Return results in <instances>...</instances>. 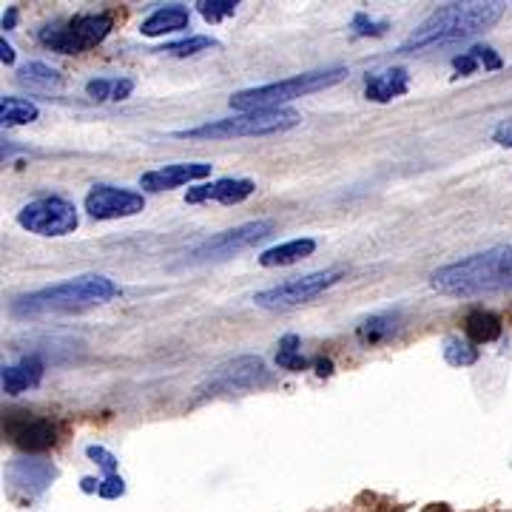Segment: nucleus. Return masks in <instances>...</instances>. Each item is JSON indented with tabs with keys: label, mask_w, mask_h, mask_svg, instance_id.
Returning <instances> with one entry per match:
<instances>
[{
	"label": "nucleus",
	"mask_w": 512,
	"mask_h": 512,
	"mask_svg": "<svg viewBox=\"0 0 512 512\" xmlns=\"http://www.w3.org/2000/svg\"><path fill=\"white\" fill-rule=\"evenodd\" d=\"M504 15L501 3H447L421 23L399 46V55H416L436 46H450L458 40L487 32Z\"/></svg>",
	"instance_id": "nucleus-1"
},
{
	"label": "nucleus",
	"mask_w": 512,
	"mask_h": 512,
	"mask_svg": "<svg viewBox=\"0 0 512 512\" xmlns=\"http://www.w3.org/2000/svg\"><path fill=\"white\" fill-rule=\"evenodd\" d=\"M433 291L444 296H478V293L510 291L512 288V245L473 254L461 262L444 265L430 276Z\"/></svg>",
	"instance_id": "nucleus-2"
},
{
	"label": "nucleus",
	"mask_w": 512,
	"mask_h": 512,
	"mask_svg": "<svg viewBox=\"0 0 512 512\" xmlns=\"http://www.w3.org/2000/svg\"><path fill=\"white\" fill-rule=\"evenodd\" d=\"M114 296H120V288L111 282L109 276H74V279H66V282H57V285H49V288H40L35 293L18 296L12 302V313L15 316L77 313L86 311V308L106 305Z\"/></svg>",
	"instance_id": "nucleus-3"
},
{
	"label": "nucleus",
	"mask_w": 512,
	"mask_h": 512,
	"mask_svg": "<svg viewBox=\"0 0 512 512\" xmlns=\"http://www.w3.org/2000/svg\"><path fill=\"white\" fill-rule=\"evenodd\" d=\"M348 69L336 66V69H319V72H305L288 77V80H276V83H265V86H254L231 97V109L237 111H271L285 109V103L299 100L305 94L325 92L330 86H336L339 80H345Z\"/></svg>",
	"instance_id": "nucleus-4"
},
{
	"label": "nucleus",
	"mask_w": 512,
	"mask_h": 512,
	"mask_svg": "<svg viewBox=\"0 0 512 512\" xmlns=\"http://www.w3.org/2000/svg\"><path fill=\"white\" fill-rule=\"evenodd\" d=\"M302 117L293 109H271V111H239L234 117L214 120L197 128H183L177 137L183 140H237V137H268L282 134L288 128L299 126Z\"/></svg>",
	"instance_id": "nucleus-5"
},
{
	"label": "nucleus",
	"mask_w": 512,
	"mask_h": 512,
	"mask_svg": "<svg viewBox=\"0 0 512 512\" xmlns=\"http://www.w3.org/2000/svg\"><path fill=\"white\" fill-rule=\"evenodd\" d=\"M111 32V15H80V18L66 20L60 26H46L40 32V43L55 49L60 55H83L103 43Z\"/></svg>",
	"instance_id": "nucleus-6"
},
{
	"label": "nucleus",
	"mask_w": 512,
	"mask_h": 512,
	"mask_svg": "<svg viewBox=\"0 0 512 512\" xmlns=\"http://www.w3.org/2000/svg\"><path fill=\"white\" fill-rule=\"evenodd\" d=\"M345 279V271L336 268V271H316V274L305 276H293L288 282L276 285V288H268V291H259L254 296L256 308H265V311H291V308H299L305 302L316 299L319 293H325L328 288H333L336 282Z\"/></svg>",
	"instance_id": "nucleus-7"
},
{
	"label": "nucleus",
	"mask_w": 512,
	"mask_h": 512,
	"mask_svg": "<svg viewBox=\"0 0 512 512\" xmlns=\"http://www.w3.org/2000/svg\"><path fill=\"white\" fill-rule=\"evenodd\" d=\"M18 225L37 237H66L80 225L77 208L63 197H40L20 208Z\"/></svg>",
	"instance_id": "nucleus-8"
},
{
	"label": "nucleus",
	"mask_w": 512,
	"mask_h": 512,
	"mask_svg": "<svg viewBox=\"0 0 512 512\" xmlns=\"http://www.w3.org/2000/svg\"><path fill=\"white\" fill-rule=\"evenodd\" d=\"M274 234V222L271 220H256L245 222V225H237L231 231H222L217 237L205 239L200 242L191 254H188V262H211V259H228V256L239 254L245 248H251L256 242L268 239Z\"/></svg>",
	"instance_id": "nucleus-9"
},
{
	"label": "nucleus",
	"mask_w": 512,
	"mask_h": 512,
	"mask_svg": "<svg viewBox=\"0 0 512 512\" xmlns=\"http://www.w3.org/2000/svg\"><path fill=\"white\" fill-rule=\"evenodd\" d=\"M271 382V373L262 359L242 356L228 365L217 367V373L208 379V387H200L202 396H217V393H231V390H254Z\"/></svg>",
	"instance_id": "nucleus-10"
},
{
	"label": "nucleus",
	"mask_w": 512,
	"mask_h": 512,
	"mask_svg": "<svg viewBox=\"0 0 512 512\" xmlns=\"http://www.w3.org/2000/svg\"><path fill=\"white\" fill-rule=\"evenodd\" d=\"M143 208H146L143 194L117 188V185H94L86 194V211L94 220H123V217L140 214Z\"/></svg>",
	"instance_id": "nucleus-11"
},
{
	"label": "nucleus",
	"mask_w": 512,
	"mask_h": 512,
	"mask_svg": "<svg viewBox=\"0 0 512 512\" xmlns=\"http://www.w3.org/2000/svg\"><path fill=\"white\" fill-rule=\"evenodd\" d=\"M211 163H174V165H163V168H154V171H146L140 177V185L146 191H171V188H180V185L194 183V180H205L211 174Z\"/></svg>",
	"instance_id": "nucleus-12"
},
{
	"label": "nucleus",
	"mask_w": 512,
	"mask_h": 512,
	"mask_svg": "<svg viewBox=\"0 0 512 512\" xmlns=\"http://www.w3.org/2000/svg\"><path fill=\"white\" fill-rule=\"evenodd\" d=\"M256 191V185L251 180H217V183L197 185L185 194V202L197 205V202H222V205H237V202L248 200Z\"/></svg>",
	"instance_id": "nucleus-13"
},
{
	"label": "nucleus",
	"mask_w": 512,
	"mask_h": 512,
	"mask_svg": "<svg viewBox=\"0 0 512 512\" xmlns=\"http://www.w3.org/2000/svg\"><path fill=\"white\" fill-rule=\"evenodd\" d=\"M12 441L26 453H43L57 444V427L49 419H26L12 430Z\"/></svg>",
	"instance_id": "nucleus-14"
},
{
	"label": "nucleus",
	"mask_w": 512,
	"mask_h": 512,
	"mask_svg": "<svg viewBox=\"0 0 512 512\" xmlns=\"http://www.w3.org/2000/svg\"><path fill=\"white\" fill-rule=\"evenodd\" d=\"M410 89V74L404 69H387V72L367 77L365 97L373 103H390L396 97H402Z\"/></svg>",
	"instance_id": "nucleus-15"
},
{
	"label": "nucleus",
	"mask_w": 512,
	"mask_h": 512,
	"mask_svg": "<svg viewBox=\"0 0 512 512\" xmlns=\"http://www.w3.org/2000/svg\"><path fill=\"white\" fill-rule=\"evenodd\" d=\"M40 379H43V362L35 359V356L23 359L18 365L3 367V390L9 396H18V393L29 390V387H37Z\"/></svg>",
	"instance_id": "nucleus-16"
},
{
	"label": "nucleus",
	"mask_w": 512,
	"mask_h": 512,
	"mask_svg": "<svg viewBox=\"0 0 512 512\" xmlns=\"http://www.w3.org/2000/svg\"><path fill=\"white\" fill-rule=\"evenodd\" d=\"M188 9L185 6H165V9H157V12H151L146 20H143V26H140V32L146 37H160L168 35V32H180L188 26Z\"/></svg>",
	"instance_id": "nucleus-17"
},
{
	"label": "nucleus",
	"mask_w": 512,
	"mask_h": 512,
	"mask_svg": "<svg viewBox=\"0 0 512 512\" xmlns=\"http://www.w3.org/2000/svg\"><path fill=\"white\" fill-rule=\"evenodd\" d=\"M316 251V242L313 239H291V242H282L276 248H268L259 254V265L262 268H279V265H293L305 256H311Z\"/></svg>",
	"instance_id": "nucleus-18"
},
{
	"label": "nucleus",
	"mask_w": 512,
	"mask_h": 512,
	"mask_svg": "<svg viewBox=\"0 0 512 512\" xmlns=\"http://www.w3.org/2000/svg\"><path fill=\"white\" fill-rule=\"evenodd\" d=\"M396 333H399V319L390 316V313H379V316L365 319V322L356 328V339H359L365 348H376V345H384L387 339H393Z\"/></svg>",
	"instance_id": "nucleus-19"
},
{
	"label": "nucleus",
	"mask_w": 512,
	"mask_h": 512,
	"mask_svg": "<svg viewBox=\"0 0 512 512\" xmlns=\"http://www.w3.org/2000/svg\"><path fill=\"white\" fill-rule=\"evenodd\" d=\"M504 66V60L495 55V49L490 46H473L470 52H464V55H458L453 60V69H456L461 77H470V74H476L478 69H484V72H495V69H501Z\"/></svg>",
	"instance_id": "nucleus-20"
},
{
	"label": "nucleus",
	"mask_w": 512,
	"mask_h": 512,
	"mask_svg": "<svg viewBox=\"0 0 512 512\" xmlns=\"http://www.w3.org/2000/svg\"><path fill=\"white\" fill-rule=\"evenodd\" d=\"M464 328H467V336L473 345H487L501 336V319L490 311H473L467 316Z\"/></svg>",
	"instance_id": "nucleus-21"
},
{
	"label": "nucleus",
	"mask_w": 512,
	"mask_h": 512,
	"mask_svg": "<svg viewBox=\"0 0 512 512\" xmlns=\"http://www.w3.org/2000/svg\"><path fill=\"white\" fill-rule=\"evenodd\" d=\"M37 106L29 100H20V97H3L0 103V123L3 126H26V123H35L37 120Z\"/></svg>",
	"instance_id": "nucleus-22"
},
{
	"label": "nucleus",
	"mask_w": 512,
	"mask_h": 512,
	"mask_svg": "<svg viewBox=\"0 0 512 512\" xmlns=\"http://www.w3.org/2000/svg\"><path fill=\"white\" fill-rule=\"evenodd\" d=\"M134 92V80H109V77H100V80H92L89 86H86V94L92 97V100H114V103H120V100H126L128 94Z\"/></svg>",
	"instance_id": "nucleus-23"
},
{
	"label": "nucleus",
	"mask_w": 512,
	"mask_h": 512,
	"mask_svg": "<svg viewBox=\"0 0 512 512\" xmlns=\"http://www.w3.org/2000/svg\"><path fill=\"white\" fill-rule=\"evenodd\" d=\"M276 365L282 367V370H293V373H302V370H308L313 362H308L302 353H299V336H282L279 339V350H276Z\"/></svg>",
	"instance_id": "nucleus-24"
},
{
	"label": "nucleus",
	"mask_w": 512,
	"mask_h": 512,
	"mask_svg": "<svg viewBox=\"0 0 512 512\" xmlns=\"http://www.w3.org/2000/svg\"><path fill=\"white\" fill-rule=\"evenodd\" d=\"M214 46H217L214 37H188V40H180V43H168V46L157 49V52H163V55L171 57H191L200 55L205 49H214Z\"/></svg>",
	"instance_id": "nucleus-25"
},
{
	"label": "nucleus",
	"mask_w": 512,
	"mask_h": 512,
	"mask_svg": "<svg viewBox=\"0 0 512 512\" xmlns=\"http://www.w3.org/2000/svg\"><path fill=\"white\" fill-rule=\"evenodd\" d=\"M476 348H473V342H461V339H447L444 342V359L450 362V365L456 367H467L476 362Z\"/></svg>",
	"instance_id": "nucleus-26"
},
{
	"label": "nucleus",
	"mask_w": 512,
	"mask_h": 512,
	"mask_svg": "<svg viewBox=\"0 0 512 512\" xmlns=\"http://www.w3.org/2000/svg\"><path fill=\"white\" fill-rule=\"evenodd\" d=\"M197 9L208 23H217V20L231 18L237 12V3L234 0H202V3H197Z\"/></svg>",
	"instance_id": "nucleus-27"
},
{
	"label": "nucleus",
	"mask_w": 512,
	"mask_h": 512,
	"mask_svg": "<svg viewBox=\"0 0 512 512\" xmlns=\"http://www.w3.org/2000/svg\"><path fill=\"white\" fill-rule=\"evenodd\" d=\"M390 29V23L387 20H373V18H367L365 12H359L356 18H353V32L359 37H379L384 35Z\"/></svg>",
	"instance_id": "nucleus-28"
},
{
	"label": "nucleus",
	"mask_w": 512,
	"mask_h": 512,
	"mask_svg": "<svg viewBox=\"0 0 512 512\" xmlns=\"http://www.w3.org/2000/svg\"><path fill=\"white\" fill-rule=\"evenodd\" d=\"M23 80H35V83H60V74L55 69H49L46 63H29L20 69Z\"/></svg>",
	"instance_id": "nucleus-29"
},
{
	"label": "nucleus",
	"mask_w": 512,
	"mask_h": 512,
	"mask_svg": "<svg viewBox=\"0 0 512 512\" xmlns=\"http://www.w3.org/2000/svg\"><path fill=\"white\" fill-rule=\"evenodd\" d=\"M123 478H117V476H109L100 487H97V493L103 495V498H117V495H123Z\"/></svg>",
	"instance_id": "nucleus-30"
},
{
	"label": "nucleus",
	"mask_w": 512,
	"mask_h": 512,
	"mask_svg": "<svg viewBox=\"0 0 512 512\" xmlns=\"http://www.w3.org/2000/svg\"><path fill=\"white\" fill-rule=\"evenodd\" d=\"M89 458H94L100 467H106V470H109V476H114V467H117V461H114V456H111V453H106L103 447H89Z\"/></svg>",
	"instance_id": "nucleus-31"
},
{
	"label": "nucleus",
	"mask_w": 512,
	"mask_h": 512,
	"mask_svg": "<svg viewBox=\"0 0 512 512\" xmlns=\"http://www.w3.org/2000/svg\"><path fill=\"white\" fill-rule=\"evenodd\" d=\"M495 143L504 148H512V120H507V123H501V126L495 128Z\"/></svg>",
	"instance_id": "nucleus-32"
},
{
	"label": "nucleus",
	"mask_w": 512,
	"mask_h": 512,
	"mask_svg": "<svg viewBox=\"0 0 512 512\" xmlns=\"http://www.w3.org/2000/svg\"><path fill=\"white\" fill-rule=\"evenodd\" d=\"M313 367H316V373H319L322 379L333 373V362H330V359H322V356H319V359H313Z\"/></svg>",
	"instance_id": "nucleus-33"
},
{
	"label": "nucleus",
	"mask_w": 512,
	"mask_h": 512,
	"mask_svg": "<svg viewBox=\"0 0 512 512\" xmlns=\"http://www.w3.org/2000/svg\"><path fill=\"white\" fill-rule=\"evenodd\" d=\"M0 60H3V63H15V49L6 43V37L0 40Z\"/></svg>",
	"instance_id": "nucleus-34"
},
{
	"label": "nucleus",
	"mask_w": 512,
	"mask_h": 512,
	"mask_svg": "<svg viewBox=\"0 0 512 512\" xmlns=\"http://www.w3.org/2000/svg\"><path fill=\"white\" fill-rule=\"evenodd\" d=\"M15 18H18V15H15V9H12V12H9V15L3 18V29H9V26L15 23Z\"/></svg>",
	"instance_id": "nucleus-35"
}]
</instances>
